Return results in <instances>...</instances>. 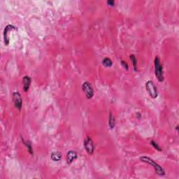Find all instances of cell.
<instances>
[{
	"label": "cell",
	"mask_w": 179,
	"mask_h": 179,
	"mask_svg": "<svg viewBox=\"0 0 179 179\" xmlns=\"http://www.w3.org/2000/svg\"><path fill=\"white\" fill-rule=\"evenodd\" d=\"M84 147H85V151H87L88 154L92 155L93 153L94 149V143H93L92 141V139L90 137H88L84 141Z\"/></svg>",
	"instance_id": "8992f818"
},
{
	"label": "cell",
	"mask_w": 179,
	"mask_h": 179,
	"mask_svg": "<svg viewBox=\"0 0 179 179\" xmlns=\"http://www.w3.org/2000/svg\"><path fill=\"white\" fill-rule=\"evenodd\" d=\"M82 89L88 99H91L93 97V95H94V90H93L92 85L89 82H84L82 85Z\"/></svg>",
	"instance_id": "277c9868"
},
{
	"label": "cell",
	"mask_w": 179,
	"mask_h": 179,
	"mask_svg": "<svg viewBox=\"0 0 179 179\" xmlns=\"http://www.w3.org/2000/svg\"><path fill=\"white\" fill-rule=\"evenodd\" d=\"M129 58H130V60L131 61V63H132L133 67H134V71H137V58H136L135 55H131Z\"/></svg>",
	"instance_id": "7c38bea8"
},
{
	"label": "cell",
	"mask_w": 179,
	"mask_h": 179,
	"mask_svg": "<svg viewBox=\"0 0 179 179\" xmlns=\"http://www.w3.org/2000/svg\"><path fill=\"white\" fill-rule=\"evenodd\" d=\"M141 160L143 162H146L148 164H151L153 166L154 169L155 170V172L157 173L158 175L160 176H164L165 174V171L164 170V169L160 165H159L157 162H155L153 160L151 159L150 157H147V156H142L141 157Z\"/></svg>",
	"instance_id": "6da1fadb"
},
{
	"label": "cell",
	"mask_w": 179,
	"mask_h": 179,
	"mask_svg": "<svg viewBox=\"0 0 179 179\" xmlns=\"http://www.w3.org/2000/svg\"><path fill=\"white\" fill-rule=\"evenodd\" d=\"M52 160L55 162H58L62 159V154L59 152H53L50 155Z\"/></svg>",
	"instance_id": "30bf717a"
},
{
	"label": "cell",
	"mask_w": 179,
	"mask_h": 179,
	"mask_svg": "<svg viewBox=\"0 0 179 179\" xmlns=\"http://www.w3.org/2000/svg\"><path fill=\"white\" fill-rule=\"evenodd\" d=\"M13 100L14 102L15 106L16 108H18V110H20L22 108V97H21L20 94L18 92H15L13 93Z\"/></svg>",
	"instance_id": "5b68a950"
},
{
	"label": "cell",
	"mask_w": 179,
	"mask_h": 179,
	"mask_svg": "<svg viewBox=\"0 0 179 179\" xmlns=\"http://www.w3.org/2000/svg\"><path fill=\"white\" fill-rule=\"evenodd\" d=\"M16 30V27L14 26L11 25V24H8L7 27H5V30L4 32V44L6 46H8L9 44V32L11 30Z\"/></svg>",
	"instance_id": "52a82bcc"
},
{
	"label": "cell",
	"mask_w": 179,
	"mask_h": 179,
	"mask_svg": "<svg viewBox=\"0 0 179 179\" xmlns=\"http://www.w3.org/2000/svg\"><path fill=\"white\" fill-rule=\"evenodd\" d=\"M155 73L157 80L160 82H162L164 81L162 65H161L160 58L158 57H156L155 59Z\"/></svg>",
	"instance_id": "7a4b0ae2"
},
{
	"label": "cell",
	"mask_w": 179,
	"mask_h": 179,
	"mask_svg": "<svg viewBox=\"0 0 179 179\" xmlns=\"http://www.w3.org/2000/svg\"><path fill=\"white\" fill-rule=\"evenodd\" d=\"M151 145H152V146H153L154 148H155L156 150H157V151H162L161 148H160V147L159 146V145L157 144V143H155V142L154 141H151Z\"/></svg>",
	"instance_id": "9a60e30c"
},
{
	"label": "cell",
	"mask_w": 179,
	"mask_h": 179,
	"mask_svg": "<svg viewBox=\"0 0 179 179\" xmlns=\"http://www.w3.org/2000/svg\"><path fill=\"white\" fill-rule=\"evenodd\" d=\"M107 4H108V6H110V7H113V6H114V4H115V1H112V0H111V1H107Z\"/></svg>",
	"instance_id": "e0dca14e"
},
{
	"label": "cell",
	"mask_w": 179,
	"mask_h": 179,
	"mask_svg": "<svg viewBox=\"0 0 179 179\" xmlns=\"http://www.w3.org/2000/svg\"><path fill=\"white\" fill-rule=\"evenodd\" d=\"M22 142L24 143V144L25 145L26 147L27 148V149H28L29 153H30L31 155H32L33 151H32V146H31V143H30V142L28 141H24V140L22 138Z\"/></svg>",
	"instance_id": "5bb4252c"
},
{
	"label": "cell",
	"mask_w": 179,
	"mask_h": 179,
	"mask_svg": "<svg viewBox=\"0 0 179 179\" xmlns=\"http://www.w3.org/2000/svg\"><path fill=\"white\" fill-rule=\"evenodd\" d=\"M102 64H103V65L104 66V67H111V66H112L113 62L110 58L106 57L103 59V61H102Z\"/></svg>",
	"instance_id": "8fae6325"
},
{
	"label": "cell",
	"mask_w": 179,
	"mask_h": 179,
	"mask_svg": "<svg viewBox=\"0 0 179 179\" xmlns=\"http://www.w3.org/2000/svg\"><path fill=\"white\" fill-rule=\"evenodd\" d=\"M146 88L147 92H148L149 95L151 97L155 99L157 97V90L156 88L155 83L152 81H148L146 83Z\"/></svg>",
	"instance_id": "3957f363"
},
{
	"label": "cell",
	"mask_w": 179,
	"mask_h": 179,
	"mask_svg": "<svg viewBox=\"0 0 179 179\" xmlns=\"http://www.w3.org/2000/svg\"><path fill=\"white\" fill-rule=\"evenodd\" d=\"M78 154L76 151H69L67 155V162L68 164H71L77 158Z\"/></svg>",
	"instance_id": "ba28073f"
},
{
	"label": "cell",
	"mask_w": 179,
	"mask_h": 179,
	"mask_svg": "<svg viewBox=\"0 0 179 179\" xmlns=\"http://www.w3.org/2000/svg\"><path fill=\"white\" fill-rule=\"evenodd\" d=\"M121 65H122V66H123V67H125V69H126V70L129 69V67H128L127 63V62H125V61L122 60L121 61Z\"/></svg>",
	"instance_id": "2e32d148"
},
{
	"label": "cell",
	"mask_w": 179,
	"mask_h": 179,
	"mask_svg": "<svg viewBox=\"0 0 179 179\" xmlns=\"http://www.w3.org/2000/svg\"><path fill=\"white\" fill-rule=\"evenodd\" d=\"M30 84H31V79L30 76H25L23 78V90L24 92L28 91L30 88Z\"/></svg>",
	"instance_id": "9c48e42d"
},
{
	"label": "cell",
	"mask_w": 179,
	"mask_h": 179,
	"mask_svg": "<svg viewBox=\"0 0 179 179\" xmlns=\"http://www.w3.org/2000/svg\"><path fill=\"white\" fill-rule=\"evenodd\" d=\"M108 124H109V127L111 129H114L115 127V118L113 114H110L109 116V120H108Z\"/></svg>",
	"instance_id": "4fadbf2b"
}]
</instances>
